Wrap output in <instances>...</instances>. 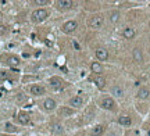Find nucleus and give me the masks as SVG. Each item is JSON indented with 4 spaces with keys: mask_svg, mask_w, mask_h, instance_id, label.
<instances>
[{
    "mask_svg": "<svg viewBox=\"0 0 150 136\" xmlns=\"http://www.w3.org/2000/svg\"><path fill=\"white\" fill-rule=\"evenodd\" d=\"M46 18H48V11L43 10V8L33 11V14H32V20H33L35 22H42V21H45Z\"/></svg>",
    "mask_w": 150,
    "mask_h": 136,
    "instance_id": "f257e3e1",
    "label": "nucleus"
},
{
    "mask_svg": "<svg viewBox=\"0 0 150 136\" xmlns=\"http://www.w3.org/2000/svg\"><path fill=\"white\" fill-rule=\"evenodd\" d=\"M50 85H52L53 89L60 90V89H63L65 86V82L61 78H58V76H53V78H50Z\"/></svg>",
    "mask_w": 150,
    "mask_h": 136,
    "instance_id": "f03ea898",
    "label": "nucleus"
},
{
    "mask_svg": "<svg viewBox=\"0 0 150 136\" xmlns=\"http://www.w3.org/2000/svg\"><path fill=\"white\" fill-rule=\"evenodd\" d=\"M77 28H78V22H77V21H67V22L63 25L61 29H63L64 33H71V32H74Z\"/></svg>",
    "mask_w": 150,
    "mask_h": 136,
    "instance_id": "7ed1b4c3",
    "label": "nucleus"
},
{
    "mask_svg": "<svg viewBox=\"0 0 150 136\" xmlns=\"http://www.w3.org/2000/svg\"><path fill=\"white\" fill-rule=\"evenodd\" d=\"M74 1H68V0H58L56 1V6L58 10H68V8H72L74 7Z\"/></svg>",
    "mask_w": 150,
    "mask_h": 136,
    "instance_id": "20e7f679",
    "label": "nucleus"
},
{
    "mask_svg": "<svg viewBox=\"0 0 150 136\" xmlns=\"http://www.w3.org/2000/svg\"><path fill=\"white\" fill-rule=\"evenodd\" d=\"M104 110H114V107H115V103H114V100L110 99V97H106V99H103L102 103H100Z\"/></svg>",
    "mask_w": 150,
    "mask_h": 136,
    "instance_id": "39448f33",
    "label": "nucleus"
},
{
    "mask_svg": "<svg viewBox=\"0 0 150 136\" xmlns=\"http://www.w3.org/2000/svg\"><path fill=\"white\" fill-rule=\"evenodd\" d=\"M103 24V17L102 16H95L90 18V21H89V25H90V28H100Z\"/></svg>",
    "mask_w": 150,
    "mask_h": 136,
    "instance_id": "423d86ee",
    "label": "nucleus"
},
{
    "mask_svg": "<svg viewBox=\"0 0 150 136\" xmlns=\"http://www.w3.org/2000/svg\"><path fill=\"white\" fill-rule=\"evenodd\" d=\"M82 104H83V97H81V96H75L70 100V106L71 107H75V108L81 107Z\"/></svg>",
    "mask_w": 150,
    "mask_h": 136,
    "instance_id": "0eeeda50",
    "label": "nucleus"
},
{
    "mask_svg": "<svg viewBox=\"0 0 150 136\" xmlns=\"http://www.w3.org/2000/svg\"><path fill=\"white\" fill-rule=\"evenodd\" d=\"M31 92H32V95L40 96V95H43L46 92V89L43 88L42 85H33V86H31Z\"/></svg>",
    "mask_w": 150,
    "mask_h": 136,
    "instance_id": "6e6552de",
    "label": "nucleus"
},
{
    "mask_svg": "<svg viewBox=\"0 0 150 136\" xmlns=\"http://www.w3.org/2000/svg\"><path fill=\"white\" fill-rule=\"evenodd\" d=\"M96 57H97L100 61H104V60L109 58V53H107L106 49H97V50H96Z\"/></svg>",
    "mask_w": 150,
    "mask_h": 136,
    "instance_id": "1a4fd4ad",
    "label": "nucleus"
},
{
    "mask_svg": "<svg viewBox=\"0 0 150 136\" xmlns=\"http://www.w3.org/2000/svg\"><path fill=\"white\" fill-rule=\"evenodd\" d=\"M17 121H18L20 124H22V125H26V124L29 122V115H28L26 112H20V114L17 115Z\"/></svg>",
    "mask_w": 150,
    "mask_h": 136,
    "instance_id": "9d476101",
    "label": "nucleus"
},
{
    "mask_svg": "<svg viewBox=\"0 0 150 136\" xmlns=\"http://www.w3.org/2000/svg\"><path fill=\"white\" fill-rule=\"evenodd\" d=\"M135 33H136V31H135L134 28H131V26H129V28H125V29H124L122 35H124V38H125V39H132V38L135 36Z\"/></svg>",
    "mask_w": 150,
    "mask_h": 136,
    "instance_id": "9b49d317",
    "label": "nucleus"
},
{
    "mask_svg": "<svg viewBox=\"0 0 150 136\" xmlns=\"http://www.w3.org/2000/svg\"><path fill=\"white\" fill-rule=\"evenodd\" d=\"M118 122L121 125H124V127H129V125L132 124V120H131V117H128V115H122V117L118 118Z\"/></svg>",
    "mask_w": 150,
    "mask_h": 136,
    "instance_id": "f8f14e48",
    "label": "nucleus"
},
{
    "mask_svg": "<svg viewBox=\"0 0 150 136\" xmlns=\"http://www.w3.org/2000/svg\"><path fill=\"white\" fill-rule=\"evenodd\" d=\"M103 132H104V127L103 125H96L95 128L92 129V136H100L103 135Z\"/></svg>",
    "mask_w": 150,
    "mask_h": 136,
    "instance_id": "ddd939ff",
    "label": "nucleus"
},
{
    "mask_svg": "<svg viewBox=\"0 0 150 136\" xmlns=\"http://www.w3.org/2000/svg\"><path fill=\"white\" fill-rule=\"evenodd\" d=\"M149 95H150L149 89H146V88L139 89V92H138V97H139V99H147Z\"/></svg>",
    "mask_w": 150,
    "mask_h": 136,
    "instance_id": "4468645a",
    "label": "nucleus"
},
{
    "mask_svg": "<svg viewBox=\"0 0 150 136\" xmlns=\"http://www.w3.org/2000/svg\"><path fill=\"white\" fill-rule=\"evenodd\" d=\"M134 58H135V61H138V63H142L143 61V56H142V51L139 50V49H135L134 50Z\"/></svg>",
    "mask_w": 150,
    "mask_h": 136,
    "instance_id": "2eb2a0df",
    "label": "nucleus"
},
{
    "mask_svg": "<svg viewBox=\"0 0 150 136\" xmlns=\"http://www.w3.org/2000/svg\"><path fill=\"white\" fill-rule=\"evenodd\" d=\"M95 83H96V86H97L99 89H103L104 86H106V79L102 78V76H96V78H95Z\"/></svg>",
    "mask_w": 150,
    "mask_h": 136,
    "instance_id": "dca6fc26",
    "label": "nucleus"
},
{
    "mask_svg": "<svg viewBox=\"0 0 150 136\" xmlns=\"http://www.w3.org/2000/svg\"><path fill=\"white\" fill-rule=\"evenodd\" d=\"M7 63L11 65V67H17V65L20 64V58H18V57H16V56H10L7 58Z\"/></svg>",
    "mask_w": 150,
    "mask_h": 136,
    "instance_id": "f3484780",
    "label": "nucleus"
},
{
    "mask_svg": "<svg viewBox=\"0 0 150 136\" xmlns=\"http://www.w3.org/2000/svg\"><path fill=\"white\" fill-rule=\"evenodd\" d=\"M90 68H92V71L95 72V74H102V71H103L102 65L99 64L97 61H95V63H92V65H90Z\"/></svg>",
    "mask_w": 150,
    "mask_h": 136,
    "instance_id": "a211bd4d",
    "label": "nucleus"
},
{
    "mask_svg": "<svg viewBox=\"0 0 150 136\" xmlns=\"http://www.w3.org/2000/svg\"><path fill=\"white\" fill-rule=\"evenodd\" d=\"M45 108H46V110H54L56 101L54 100H52V99H48V100L45 101Z\"/></svg>",
    "mask_w": 150,
    "mask_h": 136,
    "instance_id": "6ab92c4d",
    "label": "nucleus"
},
{
    "mask_svg": "<svg viewBox=\"0 0 150 136\" xmlns=\"http://www.w3.org/2000/svg\"><path fill=\"white\" fill-rule=\"evenodd\" d=\"M52 132H53V133H57V135L63 133V128H61V125H60V124H53V125H52Z\"/></svg>",
    "mask_w": 150,
    "mask_h": 136,
    "instance_id": "aec40b11",
    "label": "nucleus"
},
{
    "mask_svg": "<svg viewBox=\"0 0 150 136\" xmlns=\"http://www.w3.org/2000/svg\"><path fill=\"white\" fill-rule=\"evenodd\" d=\"M113 95H115V96L121 97L122 95H124V90L119 88V86H114V88H113Z\"/></svg>",
    "mask_w": 150,
    "mask_h": 136,
    "instance_id": "412c9836",
    "label": "nucleus"
},
{
    "mask_svg": "<svg viewBox=\"0 0 150 136\" xmlns=\"http://www.w3.org/2000/svg\"><path fill=\"white\" fill-rule=\"evenodd\" d=\"M6 131H8V132H17V128L14 125H11V124H6Z\"/></svg>",
    "mask_w": 150,
    "mask_h": 136,
    "instance_id": "4be33fe9",
    "label": "nucleus"
},
{
    "mask_svg": "<svg viewBox=\"0 0 150 136\" xmlns=\"http://www.w3.org/2000/svg\"><path fill=\"white\" fill-rule=\"evenodd\" d=\"M60 114H61V115H70V114H72V110H68V108H61V110H60Z\"/></svg>",
    "mask_w": 150,
    "mask_h": 136,
    "instance_id": "5701e85b",
    "label": "nucleus"
},
{
    "mask_svg": "<svg viewBox=\"0 0 150 136\" xmlns=\"http://www.w3.org/2000/svg\"><path fill=\"white\" fill-rule=\"evenodd\" d=\"M118 18H119V14L118 13H113V14H111V21H113V22H117V21H118Z\"/></svg>",
    "mask_w": 150,
    "mask_h": 136,
    "instance_id": "b1692460",
    "label": "nucleus"
},
{
    "mask_svg": "<svg viewBox=\"0 0 150 136\" xmlns=\"http://www.w3.org/2000/svg\"><path fill=\"white\" fill-rule=\"evenodd\" d=\"M8 72H6V71H0V79H4V78H8Z\"/></svg>",
    "mask_w": 150,
    "mask_h": 136,
    "instance_id": "393cba45",
    "label": "nucleus"
},
{
    "mask_svg": "<svg viewBox=\"0 0 150 136\" xmlns=\"http://www.w3.org/2000/svg\"><path fill=\"white\" fill-rule=\"evenodd\" d=\"M6 31H7V28H6V26H3V25H0V35L6 33Z\"/></svg>",
    "mask_w": 150,
    "mask_h": 136,
    "instance_id": "a878e982",
    "label": "nucleus"
},
{
    "mask_svg": "<svg viewBox=\"0 0 150 136\" xmlns=\"http://www.w3.org/2000/svg\"><path fill=\"white\" fill-rule=\"evenodd\" d=\"M36 4H48L49 1H46V0H38V1H35Z\"/></svg>",
    "mask_w": 150,
    "mask_h": 136,
    "instance_id": "bb28decb",
    "label": "nucleus"
},
{
    "mask_svg": "<svg viewBox=\"0 0 150 136\" xmlns=\"http://www.w3.org/2000/svg\"><path fill=\"white\" fill-rule=\"evenodd\" d=\"M1 136H8V135H1Z\"/></svg>",
    "mask_w": 150,
    "mask_h": 136,
    "instance_id": "cd10ccee",
    "label": "nucleus"
}]
</instances>
